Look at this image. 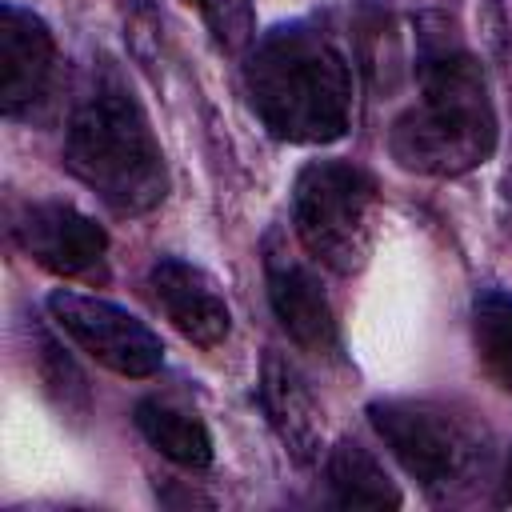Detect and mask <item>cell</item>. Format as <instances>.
<instances>
[{
    "instance_id": "1",
    "label": "cell",
    "mask_w": 512,
    "mask_h": 512,
    "mask_svg": "<svg viewBox=\"0 0 512 512\" xmlns=\"http://www.w3.org/2000/svg\"><path fill=\"white\" fill-rule=\"evenodd\" d=\"M420 100L396 116L388 152L404 172L464 176L496 152V108L488 76L440 12L416 20Z\"/></svg>"
},
{
    "instance_id": "2",
    "label": "cell",
    "mask_w": 512,
    "mask_h": 512,
    "mask_svg": "<svg viewBox=\"0 0 512 512\" xmlns=\"http://www.w3.org/2000/svg\"><path fill=\"white\" fill-rule=\"evenodd\" d=\"M244 88L276 140L332 144L352 120V64L312 20H288L244 52Z\"/></svg>"
},
{
    "instance_id": "3",
    "label": "cell",
    "mask_w": 512,
    "mask_h": 512,
    "mask_svg": "<svg viewBox=\"0 0 512 512\" xmlns=\"http://www.w3.org/2000/svg\"><path fill=\"white\" fill-rule=\"evenodd\" d=\"M64 164L116 216H144L168 196V164L152 124L112 60H100L68 116Z\"/></svg>"
},
{
    "instance_id": "4",
    "label": "cell",
    "mask_w": 512,
    "mask_h": 512,
    "mask_svg": "<svg viewBox=\"0 0 512 512\" xmlns=\"http://www.w3.org/2000/svg\"><path fill=\"white\" fill-rule=\"evenodd\" d=\"M368 420L432 504H464L492 480V432L436 400H376Z\"/></svg>"
},
{
    "instance_id": "5",
    "label": "cell",
    "mask_w": 512,
    "mask_h": 512,
    "mask_svg": "<svg viewBox=\"0 0 512 512\" xmlns=\"http://www.w3.org/2000/svg\"><path fill=\"white\" fill-rule=\"evenodd\" d=\"M292 228L304 252L336 276H356L380 232L376 180L352 160H312L292 184Z\"/></svg>"
},
{
    "instance_id": "6",
    "label": "cell",
    "mask_w": 512,
    "mask_h": 512,
    "mask_svg": "<svg viewBox=\"0 0 512 512\" xmlns=\"http://www.w3.org/2000/svg\"><path fill=\"white\" fill-rule=\"evenodd\" d=\"M48 312H52L56 328L64 336H72V344H80L96 364L112 368L116 376L140 380V376H156L164 368L160 336L112 300L56 288L48 296Z\"/></svg>"
},
{
    "instance_id": "7",
    "label": "cell",
    "mask_w": 512,
    "mask_h": 512,
    "mask_svg": "<svg viewBox=\"0 0 512 512\" xmlns=\"http://www.w3.org/2000/svg\"><path fill=\"white\" fill-rule=\"evenodd\" d=\"M264 284H268V304L280 320V328L312 356L336 360L340 356V324L332 312V300L316 276V268L288 248L284 232L272 228L264 236Z\"/></svg>"
},
{
    "instance_id": "8",
    "label": "cell",
    "mask_w": 512,
    "mask_h": 512,
    "mask_svg": "<svg viewBox=\"0 0 512 512\" xmlns=\"http://www.w3.org/2000/svg\"><path fill=\"white\" fill-rule=\"evenodd\" d=\"M16 248L56 276H104L108 232L68 200H32L12 216Z\"/></svg>"
},
{
    "instance_id": "9",
    "label": "cell",
    "mask_w": 512,
    "mask_h": 512,
    "mask_svg": "<svg viewBox=\"0 0 512 512\" xmlns=\"http://www.w3.org/2000/svg\"><path fill=\"white\" fill-rule=\"evenodd\" d=\"M0 108L8 120H28L52 92L56 80V40L52 28L20 4L0 8Z\"/></svg>"
},
{
    "instance_id": "10",
    "label": "cell",
    "mask_w": 512,
    "mask_h": 512,
    "mask_svg": "<svg viewBox=\"0 0 512 512\" xmlns=\"http://www.w3.org/2000/svg\"><path fill=\"white\" fill-rule=\"evenodd\" d=\"M260 408L272 424V432L280 436L284 452L296 464H316L324 452V408L308 384V376L276 348L264 352L260 364Z\"/></svg>"
},
{
    "instance_id": "11",
    "label": "cell",
    "mask_w": 512,
    "mask_h": 512,
    "mask_svg": "<svg viewBox=\"0 0 512 512\" xmlns=\"http://www.w3.org/2000/svg\"><path fill=\"white\" fill-rule=\"evenodd\" d=\"M148 284L156 292V304L164 308V316L172 320V328L200 344V348H216L228 340L232 332V312H228V300L220 296L216 280L180 260V256H160L152 268H148Z\"/></svg>"
},
{
    "instance_id": "12",
    "label": "cell",
    "mask_w": 512,
    "mask_h": 512,
    "mask_svg": "<svg viewBox=\"0 0 512 512\" xmlns=\"http://www.w3.org/2000/svg\"><path fill=\"white\" fill-rule=\"evenodd\" d=\"M324 480L340 508H400L404 504L388 468L360 440H340L328 452Z\"/></svg>"
},
{
    "instance_id": "13",
    "label": "cell",
    "mask_w": 512,
    "mask_h": 512,
    "mask_svg": "<svg viewBox=\"0 0 512 512\" xmlns=\"http://www.w3.org/2000/svg\"><path fill=\"white\" fill-rule=\"evenodd\" d=\"M136 428L160 456H168L180 468H208L212 464V436H208L204 420L196 412L172 404V400H160V396L140 400L136 404Z\"/></svg>"
},
{
    "instance_id": "14",
    "label": "cell",
    "mask_w": 512,
    "mask_h": 512,
    "mask_svg": "<svg viewBox=\"0 0 512 512\" xmlns=\"http://www.w3.org/2000/svg\"><path fill=\"white\" fill-rule=\"evenodd\" d=\"M472 344L488 380L512 392V292L484 288L472 300Z\"/></svg>"
},
{
    "instance_id": "15",
    "label": "cell",
    "mask_w": 512,
    "mask_h": 512,
    "mask_svg": "<svg viewBox=\"0 0 512 512\" xmlns=\"http://www.w3.org/2000/svg\"><path fill=\"white\" fill-rule=\"evenodd\" d=\"M36 372H40L44 392L56 400V408L64 416L80 420L88 412V384H84L80 368L68 360V352L48 332H36Z\"/></svg>"
},
{
    "instance_id": "16",
    "label": "cell",
    "mask_w": 512,
    "mask_h": 512,
    "mask_svg": "<svg viewBox=\"0 0 512 512\" xmlns=\"http://www.w3.org/2000/svg\"><path fill=\"white\" fill-rule=\"evenodd\" d=\"M196 8L224 52H248L256 44L252 0H196Z\"/></svg>"
},
{
    "instance_id": "17",
    "label": "cell",
    "mask_w": 512,
    "mask_h": 512,
    "mask_svg": "<svg viewBox=\"0 0 512 512\" xmlns=\"http://www.w3.org/2000/svg\"><path fill=\"white\" fill-rule=\"evenodd\" d=\"M496 504H512V452H508V464L500 472V492H496Z\"/></svg>"
}]
</instances>
